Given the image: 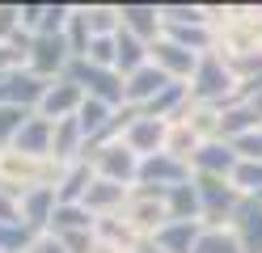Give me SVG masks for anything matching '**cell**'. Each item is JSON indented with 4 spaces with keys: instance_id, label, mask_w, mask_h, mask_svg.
<instances>
[{
    "instance_id": "6da1fadb",
    "label": "cell",
    "mask_w": 262,
    "mask_h": 253,
    "mask_svg": "<svg viewBox=\"0 0 262 253\" xmlns=\"http://www.w3.org/2000/svg\"><path fill=\"white\" fill-rule=\"evenodd\" d=\"M68 80L80 93H89L93 101H106V106L123 101V76H114V67H97L89 59H72L68 63Z\"/></svg>"
},
{
    "instance_id": "7a4b0ae2",
    "label": "cell",
    "mask_w": 262,
    "mask_h": 253,
    "mask_svg": "<svg viewBox=\"0 0 262 253\" xmlns=\"http://www.w3.org/2000/svg\"><path fill=\"white\" fill-rule=\"evenodd\" d=\"M51 89V80H42L34 72H5L0 76V106H13V110H30V106H38L42 93Z\"/></svg>"
},
{
    "instance_id": "3957f363",
    "label": "cell",
    "mask_w": 262,
    "mask_h": 253,
    "mask_svg": "<svg viewBox=\"0 0 262 253\" xmlns=\"http://www.w3.org/2000/svg\"><path fill=\"white\" fill-rule=\"evenodd\" d=\"M72 47H68V38L63 34H34V42H30V67H34V76H42V80H51L59 67H68L72 59Z\"/></svg>"
},
{
    "instance_id": "277c9868",
    "label": "cell",
    "mask_w": 262,
    "mask_h": 253,
    "mask_svg": "<svg viewBox=\"0 0 262 253\" xmlns=\"http://www.w3.org/2000/svg\"><path fill=\"white\" fill-rule=\"evenodd\" d=\"M140 181L152 186L157 181V194H169L178 186H186V160L169 156V152H157V156L140 160Z\"/></svg>"
},
{
    "instance_id": "5b68a950",
    "label": "cell",
    "mask_w": 262,
    "mask_h": 253,
    "mask_svg": "<svg viewBox=\"0 0 262 253\" xmlns=\"http://www.w3.org/2000/svg\"><path fill=\"white\" fill-rule=\"evenodd\" d=\"M228 89H233V72L220 63V55H203L199 67H194V84H190V93L199 97V101H220Z\"/></svg>"
},
{
    "instance_id": "8992f818",
    "label": "cell",
    "mask_w": 262,
    "mask_h": 253,
    "mask_svg": "<svg viewBox=\"0 0 262 253\" xmlns=\"http://www.w3.org/2000/svg\"><path fill=\"white\" fill-rule=\"evenodd\" d=\"M93 160H97V177H106V181L127 186L131 177H140V156H136L127 144H110V148L97 152Z\"/></svg>"
},
{
    "instance_id": "52a82bcc",
    "label": "cell",
    "mask_w": 262,
    "mask_h": 253,
    "mask_svg": "<svg viewBox=\"0 0 262 253\" xmlns=\"http://www.w3.org/2000/svg\"><path fill=\"white\" fill-rule=\"evenodd\" d=\"M51 140H55V123H47V118L38 114H30L26 118V127L17 131V140H13V152H21V156H34V160H42L47 152H51Z\"/></svg>"
},
{
    "instance_id": "ba28073f",
    "label": "cell",
    "mask_w": 262,
    "mask_h": 253,
    "mask_svg": "<svg viewBox=\"0 0 262 253\" xmlns=\"http://www.w3.org/2000/svg\"><path fill=\"white\" fill-rule=\"evenodd\" d=\"M203 186H194L199 190V207L211 215V219H233L237 211V186H224V177H199Z\"/></svg>"
},
{
    "instance_id": "9c48e42d",
    "label": "cell",
    "mask_w": 262,
    "mask_h": 253,
    "mask_svg": "<svg viewBox=\"0 0 262 253\" xmlns=\"http://www.w3.org/2000/svg\"><path fill=\"white\" fill-rule=\"evenodd\" d=\"M169 84H173V80H169L165 72H161L157 63H144L140 72H131V76H127V84H123V97H127V101H136V106H140V101L148 106V101H152L157 93H165Z\"/></svg>"
},
{
    "instance_id": "30bf717a",
    "label": "cell",
    "mask_w": 262,
    "mask_h": 253,
    "mask_svg": "<svg viewBox=\"0 0 262 253\" xmlns=\"http://www.w3.org/2000/svg\"><path fill=\"white\" fill-rule=\"evenodd\" d=\"M233 228H237L241 253H262V202H237Z\"/></svg>"
},
{
    "instance_id": "8fae6325",
    "label": "cell",
    "mask_w": 262,
    "mask_h": 253,
    "mask_svg": "<svg viewBox=\"0 0 262 253\" xmlns=\"http://www.w3.org/2000/svg\"><path fill=\"white\" fill-rule=\"evenodd\" d=\"M148 51H152V63H157V67H161V72H165L169 80H182V76H190L194 67H199L194 51L178 47V42H152Z\"/></svg>"
},
{
    "instance_id": "7c38bea8",
    "label": "cell",
    "mask_w": 262,
    "mask_h": 253,
    "mask_svg": "<svg viewBox=\"0 0 262 253\" xmlns=\"http://www.w3.org/2000/svg\"><path fill=\"white\" fill-rule=\"evenodd\" d=\"M165 123H161V118H131V127L123 131V144L136 152V156H152L157 152V144L165 140Z\"/></svg>"
},
{
    "instance_id": "4fadbf2b",
    "label": "cell",
    "mask_w": 262,
    "mask_h": 253,
    "mask_svg": "<svg viewBox=\"0 0 262 253\" xmlns=\"http://www.w3.org/2000/svg\"><path fill=\"white\" fill-rule=\"evenodd\" d=\"M194 165L203 169V177H224V173H233L241 160H237L233 144H199V152H194Z\"/></svg>"
},
{
    "instance_id": "5bb4252c",
    "label": "cell",
    "mask_w": 262,
    "mask_h": 253,
    "mask_svg": "<svg viewBox=\"0 0 262 253\" xmlns=\"http://www.w3.org/2000/svg\"><path fill=\"white\" fill-rule=\"evenodd\" d=\"M144 63H148V42H140L136 34L119 30V34H114V67L131 76V72H140Z\"/></svg>"
},
{
    "instance_id": "9a60e30c",
    "label": "cell",
    "mask_w": 262,
    "mask_h": 253,
    "mask_svg": "<svg viewBox=\"0 0 262 253\" xmlns=\"http://www.w3.org/2000/svg\"><path fill=\"white\" fill-rule=\"evenodd\" d=\"M194 241H199V224H194V219H190V224L169 219V224L157 232V249H161V253H190Z\"/></svg>"
},
{
    "instance_id": "2e32d148",
    "label": "cell",
    "mask_w": 262,
    "mask_h": 253,
    "mask_svg": "<svg viewBox=\"0 0 262 253\" xmlns=\"http://www.w3.org/2000/svg\"><path fill=\"white\" fill-rule=\"evenodd\" d=\"M123 198H127V186H119V181H106V177H97V181H89V194H85V207L89 215L93 211H110V207H123Z\"/></svg>"
},
{
    "instance_id": "e0dca14e",
    "label": "cell",
    "mask_w": 262,
    "mask_h": 253,
    "mask_svg": "<svg viewBox=\"0 0 262 253\" xmlns=\"http://www.w3.org/2000/svg\"><path fill=\"white\" fill-rule=\"evenodd\" d=\"M119 17H123V30L136 34L140 42H148L152 34L161 30V13H157V9H136V5H127V9H119Z\"/></svg>"
},
{
    "instance_id": "ac0fdd59",
    "label": "cell",
    "mask_w": 262,
    "mask_h": 253,
    "mask_svg": "<svg viewBox=\"0 0 262 253\" xmlns=\"http://www.w3.org/2000/svg\"><path fill=\"white\" fill-rule=\"evenodd\" d=\"M190 253H241V245H237V236H224L220 228H207V232H199Z\"/></svg>"
},
{
    "instance_id": "d6986e66",
    "label": "cell",
    "mask_w": 262,
    "mask_h": 253,
    "mask_svg": "<svg viewBox=\"0 0 262 253\" xmlns=\"http://www.w3.org/2000/svg\"><path fill=\"white\" fill-rule=\"evenodd\" d=\"M233 186L245 190V194L262 190V160H241V165L233 169Z\"/></svg>"
},
{
    "instance_id": "ffe728a7",
    "label": "cell",
    "mask_w": 262,
    "mask_h": 253,
    "mask_svg": "<svg viewBox=\"0 0 262 253\" xmlns=\"http://www.w3.org/2000/svg\"><path fill=\"white\" fill-rule=\"evenodd\" d=\"M26 253H68V249H63L59 236H34V245H30Z\"/></svg>"
}]
</instances>
